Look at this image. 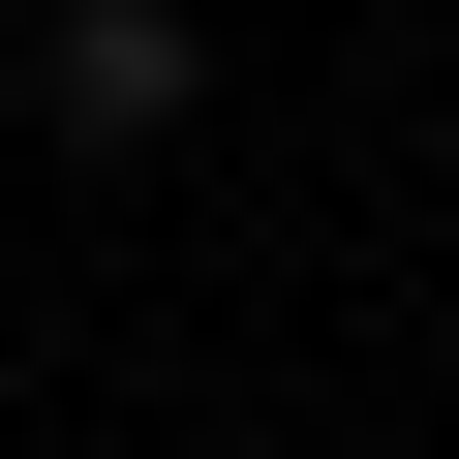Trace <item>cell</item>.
<instances>
[{
  "label": "cell",
  "mask_w": 459,
  "mask_h": 459,
  "mask_svg": "<svg viewBox=\"0 0 459 459\" xmlns=\"http://www.w3.org/2000/svg\"><path fill=\"white\" fill-rule=\"evenodd\" d=\"M0 123H31V0H0Z\"/></svg>",
  "instance_id": "7a4b0ae2"
},
{
  "label": "cell",
  "mask_w": 459,
  "mask_h": 459,
  "mask_svg": "<svg viewBox=\"0 0 459 459\" xmlns=\"http://www.w3.org/2000/svg\"><path fill=\"white\" fill-rule=\"evenodd\" d=\"M184 123H214L184 0H31V153H184Z\"/></svg>",
  "instance_id": "6da1fadb"
}]
</instances>
